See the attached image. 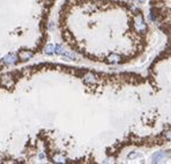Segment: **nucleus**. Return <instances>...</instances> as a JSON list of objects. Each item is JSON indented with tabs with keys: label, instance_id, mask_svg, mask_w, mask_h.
I'll return each mask as SVG.
<instances>
[{
	"label": "nucleus",
	"instance_id": "39448f33",
	"mask_svg": "<svg viewBox=\"0 0 171 164\" xmlns=\"http://www.w3.org/2000/svg\"><path fill=\"white\" fill-rule=\"evenodd\" d=\"M33 56H34V53H33L31 51H29V50H21V51L19 52V58H20L21 60H28V59H30Z\"/></svg>",
	"mask_w": 171,
	"mask_h": 164
},
{
	"label": "nucleus",
	"instance_id": "20e7f679",
	"mask_svg": "<svg viewBox=\"0 0 171 164\" xmlns=\"http://www.w3.org/2000/svg\"><path fill=\"white\" fill-rule=\"evenodd\" d=\"M17 60H19V56H16L15 53H9L2 59V63L7 66H12L15 65L17 63Z\"/></svg>",
	"mask_w": 171,
	"mask_h": 164
},
{
	"label": "nucleus",
	"instance_id": "7ed1b4c3",
	"mask_svg": "<svg viewBox=\"0 0 171 164\" xmlns=\"http://www.w3.org/2000/svg\"><path fill=\"white\" fill-rule=\"evenodd\" d=\"M0 83H1V86L6 87V88H12L15 82H14V79H13L12 74H5V75L1 76Z\"/></svg>",
	"mask_w": 171,
	"mask_h": 164
},
{
	"label": "nucleus",
	"instance_id": "f257e3e1",
	"mask_svg": "<svg viewBox=\"0 0 171 164\" xmlns=\"http://www.w3.org/2000/svg\"><path fill=\"white\" fill-rule=\"evenodd\" d=\"M79 15L76 30L64 38L91 60L106 65L130 64L149 45L150 27L141 8L124 0H72Z\"/></svg>",
	"mask_w": 171,
	"mask_h": 164
},
{
	"label": "nucleus",
	"instance_id": "f03ea898",
	"mask_svg": "<svg viewBox=\"0 0 171 164\" xmlns=\"http://www.w3.org/2000/svg\"><path fill=\"white\" fill-rule=\"evenodd\" d=\"M147 76L154 86L162 107L171 123V39L151 63Z\"/></svg>",
	"mask_w": 171,
	"mask_h": 164
}]
</instances>
